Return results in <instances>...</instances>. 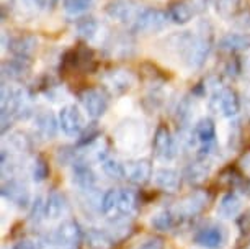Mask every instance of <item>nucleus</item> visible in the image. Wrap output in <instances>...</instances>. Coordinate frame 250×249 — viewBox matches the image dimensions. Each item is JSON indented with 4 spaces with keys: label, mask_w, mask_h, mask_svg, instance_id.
I'll return each instance as SVG.
<instances>
[{
    "label": "nucleus",
    "mask_w": 250,
    "mask_h": 249,
    "mask_svg": "<svg viewBox=\"0 0 250 249\" xmlns=\"http://www.w3.org/2000/svg\"><path fill=\"white\" fill-rule=\"evenodd\" d=\"M139 210L138 194L129 189H110L102 195V213L113 222H126Z\"/></svg>",
    "instance_id": "nucleus-1"
},
{
    "label": "nucleus",
    "mask_w": 250,
    "mask_h": 249,
    "mask_svg": "<svg viewBox=\"0 0 250 249\" xmlns=\"http://www.w3.org/2000/svg\"><path fill=\"white\" fill-rule=\"evenodd\" d=\"M95 54L87 46H77L65 51L61 61V70L62 72H80V74H92L97 69Z\"/></svg>",
    "instance_id": "nucleus-2"
},
{
    "label": "nucleus",
    "mask_w": 250,
    "mask_h": 249,
    "mask_svg": "<svg viewBox=\"0 0 250 249\" xmlns=\"http://www.w3.org/2000/svg\"><path fill=\"white\" fill-rule=\"evenodd\" d=\"M208 107L213 113H221L226 118H234L240 112V98L232 89L216 87L209 97Z\"/></svg>",
    "instance_id": "nucleus-3"
},
{
    "label": "nucleus",
    "mask_w": 250,
    "mask_h": 249,
    "mask_svg": "<svg viewBox=\"0 0 250 249\" xmlns=\"http://www.w3.org/2000/svg\"><path fill=\"white\" fill-rule=\"evenodd\" d=\"M168 23L167 12H162L159 8H144L136 17L134 23L131 25V30L134 33H143V35H152V33L162 31Z\"/></svg>",
    "instance_id": "nucleus-4"
},
{
    "label": "nucleus",
    "mask_w": 250,
    "mask_h": 249,
    "mask_svg": "<svg viewBox=\"0 0 250 249\" xmlns=\"http://www.w3.org/2000/svg\"><path fill=\"white\" fill-rule=\"evenodd\" d=\"M79 100L82 103L83 110L87 112V115L93 120L102 118L106 113L108 107H110V98H108L106 92L97 87L83 89L79 93Z\"/></svg>",
    "instance_id": "nucleus-5"
},
{
    "label": "nucleus",
    "mask_w": 250,
    "mask_h": 249,
    "mask_svg": "<svg viewBox=\"0 0 250 249\" xmlns=\"http://www.w3.org/2000/svg\"><path fill=\"white\" fill-rule=\"evenodd\" d=\"M154 156L162 162H170L177 156V143L167 125H159L152 138Z\"/></svg>",
    "instance_id": "nucleus-6"
},
{
    "label": "nucleus",
    "mask_w": 250,
    "mask_h": 249,
    "mask_svg": "<svg viewBox=\"0 0 250 249\" xmlns=\"http://www.w3.org/2000/svg\"><path fill=\"white\" fill-rule=\"evenodd\" d=\"M0 192H2L3 200L15 205L17 208H30V205L33 202L28 185L21 179H17V177L3 179L2 190Z\"/></svg>",
    "instance_id": "nucleus-7"
},
{
    "label": "nucleus",
    "mask_w": 250,
    "mask_h": 249,
    "mask_svg": "<svg viewBox=\"0 0 250 249\" xmlns=\"http://www.w3.org/2000/svg\"><path fill=\"white\" fill-rule=\"evenodd\" d=\"M205 25H201V28ZM211 48H213V33H211V28L206 30L203 28L200 31V35H196V41L195 46H193L191 56L187 63L188 69H200L205 66L208 56L211 53Z\"/></svg>",
    "instance_id": "nucleus-8"
},
{
    "label": "nucleus",
    "mask_w": 250,
    "mask_h": 249,
    "mask_svg": "<svg viewBox=\"0 0 250 249\" xmlns=\"http://www.w3.org/2000/svg\"><path fill=\"white\" fill-rule=\"evenodd\" d=\"M226 241H228V234L219 225H208L198 229L193 236V243L203 249H223Z\"/></svg>",
    "instance_id": "nucleus-9"
},
{
    "label": "nucleus",
    "mask_w": 250,
    "mask_h": 249,
    "mask_svg": "<svg viewBox=\"0 0 250 249\" xmlns=\"http://www.w3.org/2000/svg\"><path fill=\"white\" fill-rule=\"evenodd\" d=\"M59 128L65 136H79L85 128L83 115L75 105H65L59 112Z\"/></svg>",
    "instance_id": "nucleus-10"
},
{
    "label": "nucleus",
    "mask_w": 250,
    "mask_h": 249,
    "mask_svg": "<svg viewBox=\"0 0 250 249\" xmlns=\"http://www.w3.org/2000/svg\"><path fill=\"white\" fill-rule=\"evenodd\" d=\"M208 194L203 190H195L191 194L185 195L183 199L178 202V205L175 206V215L178 218H193L196 215H200L205 206L208 205Z\"/></svg>",
    "instance_id": "nucleus-11"
},
{
    "label": "nucleus",
    "mask_w": 250,
    "mask_h": 249,
    "mask_svg": "<svg viewBox=\"0 0 250 249\" xmlns=\"http://www.w3.org/2000/svg\"><path fill=\"white\" fill-rule=\"evenodd\" d=\"M3 46H5L13 56L31 59L33 54H35L38 49V40H36V36L26 35V33L13 35L8 40H7V36L3 35Z\"/></svg>",
    "instance_id": "nucleus-12"
},
{
    "label": "nucleus",
    "mask_w": 250,
    "mask_h": 249,
    "mask_svg": "<svg viewBox=\"0 0 250 249\" xmlns=\"http://www.w3.org/2000/svg\"><path fill=\"white\" fill-rule=\"evenodd\" d=\"M54 241L62 249H77L82 241V229L75 220H64L54 231Z\"/></svg>",
    "instance_id": "nucleus-13"
},
{
    "label": "nucleus",
    "mask_w": 250,
    "mask_h": 249,
    "mask_svg": "<svg viewBox=\"0 0 250 249\" xmlns=\"http://www.w3.org/2000/svg\"><path fill=\"white\" fill-rule=\"evenodd\" d=\"M139 12L141 10L134 0H113L106 5L108 17L121 23H131V25L134 23Z\"/></svg>",
    "instance_id": "nucleus-14"
},
{
    "label": "nucleus",
    "mask_w": 250,
    "mask_h": 249,
    "mask_svg": "<svg viewBox=\"0 0 250 249\" xmlns=\"http://www.w3.org/2000/svg\"><path fill=\"white\" fill-rule=\"evenodd\" d=\"M72 182L75 187H79L83 192L93 190L97 185V172L87 161L77 159L72 164Z\"/></svg>",
    "instance_id": "nucleus-15"
},
{
    "label": "nucleus",
    "mask_w": 250,
    "mask_h": 249,
    "mask_svg": "<svg viewBox=\"0 0 250 249\" xmlns=\"http://www.w3.org/2000/svg\"><path fill=\"white\" fill-rule=\"evenodd\" d=\"M35 130L40 138L53 139L58 135L59 130V118L51 110H41L35 115Z\"/></svg>",
    "instance_id": "nucleus-16"
},
{
    "label": "nucleus",
    "mask_w": 250,
    "mask_h": 249,
    "mask_svg": "<svg viewBox=\"0 0 250 249\" xmlns=\"http://www.w3.org/2000/svg\"><path fill=\"white\" fill-rule=\"evenodd\" d=\"M30 69H31V59L13 56L12 59L5 61V63L2 64V77L5 82L21 81V79L30 72Z\"/></svg>",
    "instance_id": "nucleus-17"
},
{
    "label": "nucleus",
    "mask_w": 250,
    "mask_h": 249,
    "mask_svg": "<svg viewBox=\"0 0 250 249\" xmlns=\"http://www.w3.org/2000/svg\"><path fill=\"white\" fill-rule=\"evenodd\" d=\"M180 182H182L180 174L172 167H160L154 172V184L162 192L175 194L180 189Z\"/></svg>",
    "instance_id": "nucleus-18"
},
{
    "label": "nucleus",
    "mask_w": 250,
    "mask_h": 249,
    "mask_svg": "<svg viewBox=\"0 0 250 249\" xmlns=\"http://www.w3.org/2000/svg\"><path fill=\"white\" fill-rule=\"evenodd\" d=\"M152 177V164L149 159H138L126 166V179H129L133 184L144 185Z\"/></svg>",
    "instance_id": "nucleus-19"
},
{
    "label": "nucleus",
    "mask_w": 250,
    "mask_h": 249,
    "mask_svg": "<svg viewBox=\"0 0 250 249\" xmlns=\"http://www.w3.org/2000/svg\"><path fill=\"white\" fill-rule=\"evenodd\" d=\"M10 12L12 15L20 22H30L38 13L43 12L38 0H10Z\"/></svg>",
    "instance_id": "nucleus-20"
},
{
    "label": "nucleus",
    "mask_w": 250,
    "mask_h": 249,
    "mask_svg": "<svg viewBox=\"0 0 250 249\" xmlns=\"http://www.w3.org/2000/svg\"><path fill=\"white\" fill-rule=\"evenodd\" d=\"M98 162L102 166V171L110 179H123V177H126V166H123L108 149L98 151Z\"/></svg>",
    "instance_id": "nucleus-21"
},
{
    "label": "nucleus",
    "mask_w": 250,
    "mask_h": 249,
    "mask_svg": "<svg viewBox=\"0 0 250 249\" xmlns=\"http://www.w3.org/2000/svg\"><path fill=\"white\" fill-rule=\"evenodd\" d=\"M219 48L229 53H240L250 49V33H228L219 40Z\"/></svg>",
    "instance_id": "nucleus-22"
},
{
    "label": "nucleus",
    "mask_w": 250,
    "mask_h": 249,
    "mask_svg": "<svg viewBox=\"0 0 250 249\" xmlns=\"http://www.w3.org/2000/svg\"><path fill=\"white\" fill-rule=\"evenodd\" d=\"M105 81H106V86L110 87L115 93H118V95L128 92L134 84L133 76H131L128 70H121V69L110 70V72L106 74Z\"/></svg>",
    "instance_id": "nucleus-23"
},
{
    "label": "nucleus",
    "mask_w": 250,
    "mask_h": 249,
    "mask_svg": "<svg viewBox=\"0 0 250 249\" xmlns=\"http://www.w3.org/2000/svg\"><path fill=\"white\" fill-rule=\"evenodd\" d=\"M69 211V202L61 192H51L46 199V218L59 220Z\"/></svg>",
    "instance_id": "nucleus-24"
},
{
    "label": "nucleus",
    "mask_w": 250,
    "mask_h": 249,
    "mask_svg": "<svg viewBox=\"0 0 250 249\" xmlns=\"http://www.w3.org/2000/svg\"><path fill=\"white\" fill-rule=\"evenodd\" d=\"M167 15L168 20H172L175 25H187V23L191 22L193 15H195V10L190 3L187 2H172L167 8Z\"/></svg>",
    "instance_id": "nucleus-25"
},
{
    "label": "nucleus",
    "mask_w": 250,
    "mask_h": 249,
    "mask_svg": "<svg viewBox=\"0 0 250 249\" xmlns=\"http://www.w3.org/2000/svg\"><path fill=\"white\" fill-rule=\"evenodd\" d=\"M240 210H242V202H240L239 195L232 194V192L224 194L218 205V215L226 220L235 218L240 213Z\"/></svg>",
    "instance_id": "nucleus-26"
},
{
    "label": "nucleus",
    "mask_w": 250,
    "mask_h": 249,
    "mask_svg": "<svg viewBox=\"0 0 250 249\" xmlns=\"http://www.w3.org/2000/svg\"><path fill=\"white\" fill-rule=\"evenodd\" d=\"M87 246L90 249H113L115 246V238L105 229L90 228L85 234Z\"/></svg>",
    "instance_id": "nucleus-27"
},
{
    "label": "nucleus",
    "mask_w": 250,
    "mask_h": 249,
    "mask_svg": "<svg viewBox=\"0 0 250 249\" xmlns=\"http://www.w3.org/2000/svg\"><path fill=\"white\" fill-rule=\"evenodd\" d=\"M195 139L201 144H213L216 143V125L211 118H201L193 128Z\"/></svg>",
    "instance_id": "nucleus-28"
},
{
    "label": "nucleus",
    "mask_w": 250,
    "mask_h": 249,
    "mask_svg": "<svg viewBox=\"0 0 250 249\" xmlns=\"http://www.w3.org/2000/svg\"><path fill=\"white\" fill-rule=\"evenodd\" d=\"M208 176H209V161L208 159L198 158V161L191 162L185 169V177L190 184H200V182L208 179Z\"/></svg>",
    "instance_id": "nucleus-29"
},
{
    "label": "nucleus",
    "mask_w": 250,
    "mask_h": 249,
    "mask_svg": "<svg viewBox=\"0 0 250 249\" xmlns=\"http://www.w3.org/2000/svg\"><path fill=\"white\" fill-rule=\"evenodd\" d=\"M98 28H100V23L93 17H82L75 22V33H77L79 38H82L85 41H92L95 38Z\"/></svg>",
    "instance_id": "nucleus-30"
},
{
    "label": "nucleus",
    "mask_w": 250,
    "mask_h": 249,
    "mask_svg": "<svg viewBox=\"0 0 250 249\" xmlns=\"http://www.w3.org/2000/svg\"><path fill=\"white\" fill-rule=\"evenodd\" d=\"M175 211L172 210H159L157 213L152 215V218H150V225H152L154 229H157V231H170L173 228V225H175Z\"/></svg>",
    "instance_id": "nucleus-31"
},
{
    "label": "nucleus",
    "mask_w": 250,
    "mask_h": 249,
    "mask_svg": "<svg viewBox=\"0 0 250 249\" xmlns=\"http://www.w3.org/2000/svg\"><path fill=\"white\" fill-rule=\"evenodd\" d=\"M8 144L18 153H28L33 148V139L30 138V135L26 131L18 130L8 135Z\"/></svg>",
    "instance_id": "nucleus-32"
},
{
    "label": "nucleus",
    "mask_w": 250,
    "mask_h": 249,
    "mask_svg": "<svg viewBox=\"0 0 250 249\" xmlns=\"http://www.w3.org/2000/svg\"><path fill=\"white\" fill-rule=\"evenodd\" d=\"M240 7V0H216V12L219 13V17L226 18H234L237 15Z\"/></svg>",
    "instance_id": "nucleus-33"
},
{
    "label": "nucleus",
    "mask_w": 250,
    "mask_h": 249,
    "mask_svg": "<svg viewBox=\"0 0 250 249\" xmlns=\"http://www.w3.org/2000/svg\"><path fill=\"white\" fill-rule=\"evenodd\" d=\"M30 222L31 223H41L46 218V200L41 195H38L30 205Z\"/></svg>",
    "instance_id": "nucleus-34"
},
{
    "label": "nucleus",
    "mask_w": 250,
    "mask_h": 249,
    "mask_svg": "<svg viewBox=\"0 0 250 249\" xmlns=\"http://www.w3.org/2000/svg\"><path fill=\"white\" fill-rule=\"evenodd\" d=\"M93 5V0H62V7L65 13L69 15H80V13H85L90 10Z\"/></svg>",
    "instance_id": "nucleus-35"
},
{
    "label": "nucleus",
    "mask_w": 250,
    "mask_h": 249,
    "mask_svg": "<svg viewBox=\"0 0 250 249\" xmlns=\"http://www.w3.org/2000/svg\"><path fill=\"white\" fill-rule=\"evenodd\" d=\"M49 176V166L48 162H46L44 158L38 156L35 161H33V166H31V177L35 182H44L46 179H48Z\"/></svg>",
    "instance_id": "nucleus-36"
},
{
    "label": "nucleus",
    "mask_w": 250,
    "mask_h": 249,
    "mask_svg": "<svg viewBox=\"0 0 250 249\" xmlns=\"http://www.w3.org/2000/svg\"><path fill=\"white\" fill-rule=\"evenodd\" d=\"M191 110H193V107H191L190 97H183L182 102L178 103V107H177V121H178V125L187 126L188 123H190Z\"/></svg>",
    "instance_id": "nucleus-37"
},
{
    "label": "nucleus",
    "mask_w": 250,
    "mask_h": 249,
    "mask_svg": "<svg viewBox=\"0 0 250 249\" xmlns=\"http://www.w3.org/2000/svg\"><path fill=\"white\" fill-rule=\"evenodd\" d=\"M98 136H100V130H98V126L95 123L85 126L82 133L79 135L77 148H80V146H88V144H92L93 141L98 138Z\"/></svg>",
    "instance_id": "nucleus-38"
},
{
    "label": "nucleus",
    "mask_w": 250,
    "mask_h": 249,
    "mask_svg": "<svg viewBox=\"0 0 250 249\" xmlns=\"http://www.w3.org/2000/svg\"><path fill=\"white\" fill-rule=\"evenodd\" d=\"M111 51L113 54H121V56H129L131 54V49H133V45L129 43V38H113L111 41Z\"/></svg>",
    "instance_id": "nucleus-39"
},
{
    "label": "nucleus",
    "mask_w": 250,
    "mask_h": 249,
    "mask_svg": "<svg viewBox=\"0 0 250 249\" xmlns=\"http://www.w3.org/2000/svg\"><path fill=\"white\" fill-rule=\"evenodd\" d=\"M234 20H235V25H237L240 30H244V31L250 30V10L239 12L237 15L234 17Z\"/></svg>",
    "instance_id": "nucleus-40"
},
{
    "label": "nucleus",
    "mask_w": 250,
    "mask_h": 249,
    "mask_svg": "<svg viewBox=\"0 0 250 249\" xmlns=\"http://www.w3.org/2000/svg\"><path fill=\"white\" fill-rule=\"evenodd\" d=\"M235 189L240 195L250 199V177H240V181L235 184Z\"/></svg>",
    "instance_id": "nucleus-41"
},
{
    "label": "nucleus",
    "mask_w": 250,
    "mask_h": 249,
    "mask_svg": "<svg viewBox=\"0 0 250 249\" xmlns=\"http://www.w3.org/2000/svg\"><path fill=\"white\" fill-rule=\"evenodd\" d=\"M138 249H164V241L159 238H150L143 244H139Z\"/></svg>",
    "instance_id": "nucleus-42"
},
{
    "label": "nucleus",
    "mask_w": 250,
    "mask_h": 249,
    "mask_svg": "<svg viewBox=\"0 0 250 249\" xmlns=\"http://www.w3.org/2000/svg\"><path fill=\"white\" fill-rule=\"evenodd\" d=\"M12 249H38V244L30 241V239H21V241L13 244Z\"/></svg>",
    "instance_id": "nucleus-43"
},
{
    "label": "nucleus",
    "mask_w": 250,
    "mask_h": 249,
    "mask_svg": "<svg viewBox=\"0 0 250 249\" xmlns=\"http://www.w3.org/2000/svg\"><path fill=\"white\" fill-rule=\"evenodd\" d=\"M40 7L43 8V12H51L54 10V7L58 5V0H38Z\"/></svg>",
    "instance_id": "nucleus-44"
},
{
    "label": "nucleus",
    "mask_w": 250,
    "mask_h": 249,
    "mask_svg": "<svg viewBox=\"0 0 250 249\" xmlns=\"http://www.w3.org/2000/svg\"><path fill=\"white\" fill-rule=\"evenodd\" d=\"M38 249H61V246L56 241H41L38 244Z\"/></svg>",
    "instance_id": "nucleus-45"
}]
</instances>
